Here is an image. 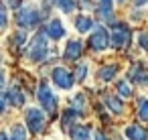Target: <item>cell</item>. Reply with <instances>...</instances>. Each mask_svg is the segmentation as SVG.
Wrapping results in <instances>:
<instances>
[{"instance_id":"cb8c5ba5","label":"cell","mask_w":148,"mask_h":140,"mask_svg":"<svg viewBox=\"0 0 148 140\" xmlns=\"http://www.w3.org/2000/svg\"><path fill=\"white\" fill-rule=\"evenodd\" d=\"M73 106H77V112H83V108H85V97H83L81 93H77V95L73 97Z\"/></svg>"},{"instance_id":"d4e9b609","label":"cell","mask_w":148,"mask_h":140,"mask_svg":"<svg viewBox=\"0 0 148 140\" xmlns=\"http://www.w3.org/2000/svg\"><path fill=\"white\" fill-rule=\"evenodd\" d=\"M138 43L142 49H148V33H140L138 35Z\"/></svg>"},{"instance_id":"30bf717a","label":"cell","mask_w":148,"mask_h":140,"mask_svg":"<svg viewBox=\"0 0 148 140\" xmlns=\"http://www.w3.org/2000/svg\"><path fill=\"white\" fill-rule=\"evenodd\" d=\"M130 79L138 85H148V71L144 69L142 63H136L132 69H130Z\"/></svg>"},{"instance_id":"d6986e66","label":"cell","mask_w":148,"mask_h":140,"mask_svg":"<svg viewBox=\"0 0 148 140\" xmlns=\"http://www.w3.org/2000/svg\"><path fill=\"white\" fill-rule=\"evenodd\" d=\"M55 4L61 8V12H73L75 10V0H55Z\"/></svg>"},{"instance_id":"4316f807","label":"cell","mask_w":148,"mask_h":140,"mask_svg":"<svg viewBox=\"0 0 148 140\" xmlns=\"http://www.w3.org/2000/svg\"><path fill=\"white\" fill-rule=\"evenodd\" d=\"M93 140H110V138H108V136H103L101 132H95V134H93Z\"/></svg>"},{"instance_id":"e0dca14e","label":"cell","mask_w":148,"mask_h":140,"mask_svg":"<svg viewBox=\"0 0 148 140\" xmlns=\"http://www.w3.org/2000/svg\"><path fill=\"white\" fill-rule=\"evenodd\" d=\"M75 27H77L79 33H87L89 29H93V21H91L89 16H83V14H81V16L75 19Z\"/></svg>"},{"instance_id":"2e32d148","label":"cell","mask_w":148,"mask_h":140,"mask_svg":"<svg viewBox=\"0 0 148 140\" xmlns=\"http://www.w3.org/2000/svg\"><path fill=\"white\" fill-rule=\"evenodd\" d=\"M116 73H118V65H106L97 71V77L103 79V81H110V79L116 77Z\"/></svg>"},{"instance_id":"4dcf8cb0","label":"cell","mask_w":148,"mask_h":140,"mask_svg":"<svg viewBox=\"0 0 148 140\" xmlns=\"http://www.w3.org/2000/svg\"><path fill=\"white\" fill-rule=\"evenodd\" d=\"M0 140H8V138H6V134H4V132H0Z\"/></svg>"},{"instance_id":"7a4b0ae2","label":"cell","mask_w":148,"mask_h":140,"mask_svg":"<svg viewBox=\"0 0 148 140\" xmlns=\"http://www.w3.org/2000/svg\"><path fill=\"white\" fill-rule=\"evenodd\" d=\"M16 23H18V27H23V29H35V27H39V23H41V14L35 10V8H21L18 12H16Z\"/></svg>"},{"instance_id":"f1b7e54d","label":"cell","mask_w":148,"mask_h":140,"mask_svg":"<svg viewBox=\"0 0 148 140\" xmlns=\"http://www.w3.org/2000/svg\"><path fill=\"white\" fill-rule=\"evenodd\" d=\"M2 85H4V71L0 69V87H2Z\"/></svg>"},{"instance_id":"f546056e","label":"cell","mask_w":148,"mask_h":140,"mask_svg":"<svg viewBox=\"0 0 148 140\" xmlns=\"http://www.w3.org/2000/svg\"><path fill=\"white\" fill-rule=\"evenodd\" d=\"M136 4L138 6H144V4H148V0H136Z\"/></svg>"},{"instance_id":"7c38bea8","label":"cell","mask_w":148,"mask_h":140,"mask_svg":"<svg viewBox=\"0 0 148 140\" xmlns=\"http://www.w3.org/2000/svg\"><path fill=\"white\" fill-rule=\"evenodd\" d=\"M69 134H71V140H89L91 138V130L83 124H73Z\"/></svg>"},{"instance_id":"44dd1931","label":"cell","mask_w":148,"mask_h":140,"mask_svg":"<svg viewBox=\"0 0 148 140\" xmlns=\"http://www.w3.org/2000/svg\"><path fill=\"white\" fill-rule=\"evenodd\" d=\"M10 43H12L16 49H21V47L27 43V35H25L23 31H21V33H14V35H12V39H10Z\"/></svg>"},{"instance_id":"ffe728a7","label":"cell","mask_w":148,"mask_h":140,"mask_svg":"<svg viewBox=\"0 0 148 140\" xmlns=\"http://www.w3.org/2000/svg\"><path fill=\"white\" fill-rule=\"evenodd\" d=\"M138 116H140V120L148 122V100L146 97H142L138 102Z\"/></svg>"},{"instance_id":"ac0fdd59","label":"cell","mask_w":148,"mask_h":140,"mask_svg":"<svg viewBox=\"0 0 148 140\" xmlns=\"http://www.w3.org/2000/svg\"><path fill=\"white\" fill-rule=\"evenodd\" d=\"M8 140H27V128L21 124H14L10 128V138Z\"/></svg>"},{"instance_id":"603a6c76","label":"cell","mask_w":148,"mask_h":140,"mask_svg":"<svg viewBox=\"0 0 148 140\" xmlns=\"http://www.w3.org/2000/svg\"><path fill=\"white\" fill-rule=\"evenodd\" d=\"M85 75H87V65H85V63H81V65L77 67V71H75V77H77V81H83V79H85Z\"/></svg>"},{"instance_id":"9a60e30c","label":"cell","mask_w":148,"mask_h":140,"mask_svg":"<svg viewBox=\"0 0 148 140\" xmlns=\"http://www.w3.org/2000/svg\"><path fill=\"white\" fill-rule=\"evenodd\" d=\"M103 102H106V106H108L114 114H122V112H124V104H122L116 95H106Z\"/></svg>"},{"instance_id":"3957f363","label":"cell","mask_w":148,"mask_h":140,"mask_svg":"<svg viewBox=\"0 0 148 140\" xmlns=\"http://www.w3.org/2000/svg\"><path fill=\"white\" fill-rule=\"evenodd\" d=\"M37 97H39L41 106L45 108V112L53 114V112L57 110V97H55V93L49 89L47 83H41V85H39V89H37Z\"/></svg>"},{"instance_id":"9c48e42d","label":"cell","mask_w":148,"mask_h":140,"mask_svg":"<svg viewBox=\"0 0 148 140\" xmlns=\"http://www.w3.org/2000/svg\"><path fill=\"white\" fill-rule=\"evenodd\" d=\"M45 33L51 37V39H55V41H59V39H63L65 35H67V29H65V25L61 23V19H53L49 25H47V29H45Z\"/></svg>"},{"instance_id":"ba28073f","label":"cell","mask_w":148,"mask_h":140,"mask_svg":"<svg viewBox=\"0 0 148 140\" xmlns=\"http://www.w3.org/2000/svg\"><path fill=\"white\" fill-rule=\"evenodd\" d=\"M4 100H6V104H10L12 108H23V106H25V93H23V89H21L18 85H10V87L6 89V93H4Z\"/></svg>"},{"instance_id":"7402d4cb","label":"cell","mask_w":148,"mask_h":140,"mask_svg":"<svg viewBox=\"0 0 148 140\" xmlns=\"http://www.w3.org/2000/svg\"><path fill=\"white\" fill-rule=\"evenodd\" d=\"M118 91H120L122 97H130V95H132V87H130V83H126V81H118Z\"/></svg>"},{"instance_id":"277c9868","label":"cell","mask_w":148,"mask_h":140,"mask_svg":"<svg viewBox=\"0 0 148 140\" xmlns=\"http://www.w3.org/2000/svg\"><path fill=\"white\" fill-rule=\"evenodd\" d=\"M27 126H29V130L33 134L43 132V128H45V114L41 110H37V108H29L27 110Z\"/></svg>"},{"instance_id":"484cf974","label":"cell","mask_w":148,"mask_h":140,"mask_svg":"<svg viewBox=\"0 0 148 140\" xmlns=\"http://www.w3.org/2000/svg\"><path fill=\"white\" fill-rule=\"evenodd\" d=\"M6 23H8V14H6V10L2 6H0V29H4Z\"/></svg>"},{"instance_id":"83f0119b","label":"cell","mask_w":148,"mask_h":140,"mask_svg":"<svg viewBox=\"0 0 148 140\" xmlns=\"http://www.w3.org/2000/svg\"><path fill=\"white\" fill-rule=\"evenodd\" d=\"M4 104H6V100H4V93H0V112H4Z\"/></svg>"},{"instance_id":"52a82bcc","label":"cell","mask_w":148,"mask_h":140,"mask_svg":"<svg viewBox=\"0 0 148 140\" xmlns=\"http://www.w3.org/2000/svg\"><path fill=\"white\" fill-rule=\"evenodd\" d=\"M51 75H53L55 85H57V87H61V89H71V87H73V83H75V77H73L65 67H55Z\"/></svg>"},{"instance_id":"5b68a950","label":"cell","mask_w":148,"mask_h":140,"mask_svg":"<svg viewBox=\"0 0 148 140\" xmlns=\"http://www.w3.org/2000/svg\"><path fill=\"white\" fill-rule=\"evenodd\" d=\"M110 41H112V45L118 47V49L126 47V45L130 43V29H128L126 25H116V27L112 29Z\"/></svg>"},{"instance_id":"4fadbf2b","label":"cell","mask_w":148,"mask_h":140,"mask_svg":"<svg viewBox=\"0 0 148 140\" xmlns=\"http://www.w3.org/2000/svg\"><path fill=\"white\" fill-rule=\"evenodd\" d=\"M126 138H128V140H146V138H148V132H146L142 126L132 124V126L126 128Z\"/></svg>"},{"instance_id":"1f68e13d","label":"cell","mask_w":148,"mask_h":140,"mask_svg":"<svg viewBox=\"0 0 148 140\" xmlns=\"http://www.w3.org/2000/svg\"><path fill=\"white\" fill-rule=\"evenodd\" d=\"M118 2H126V0H118Z\"/></svg>"},{"instance_id":"6da1fadb","label":"cell","mask_w":148,"mask_h":140,"mask_svg":"<svg viewBox=\"0 0 148 140\" xmlns=\"http://www.w3.org/2000/svg\"><path fill=\"white\" fill-rule=\"evenodd\" d=\"M47 33H37L35 37H33V41L29 43V47H27V59L29 61H33V63H41V61H45L47 59V55H49V41H47Z\"/></svg>"},{"instance_id":"8992f818","label":"cell","mask_w":148,"mask_h":140,"mask_svg":"<svg viewBox=\"0 0 148 140\" xmlns=\"http://www.w3.org/2000/svg\"><path fill=\"white\" fill-rule=\"evenodd\" d=\"M108 45H110V35H108V31H106L103 27H97V29L91 33V37H89V47H91L93 51H103V49H108Z\"/></svg>"},{"instance_id":"5bb4252c","label":"cell","mask_w":148,"mask_h":140,"mask_svg":"<svg viewBox=\"0 0 148 140\" xmlns=\"http://www.w3.org/2000/svg\"><path fill=\"white\" fill-rule=\"evenodd\" d=\"M97 10H99V16L110 21L112 14H114V2L112 0H97Z\"/></svg>"},{"instance_id":"8fae6325","label":"cell","mask_w":148,"mask_h":140,"mask_svg":"<svg viewBox=\"0 0 148 140\" xmlns=\"http://www.w3.org/2000/svg\"><path fill=\"white\" fill-rule=\"evenodd\" d=\"M81 51H83L81 41H69V43H67V49H65V59L77 61V59L81 57Z\"/></svg>"}]
</instances>
